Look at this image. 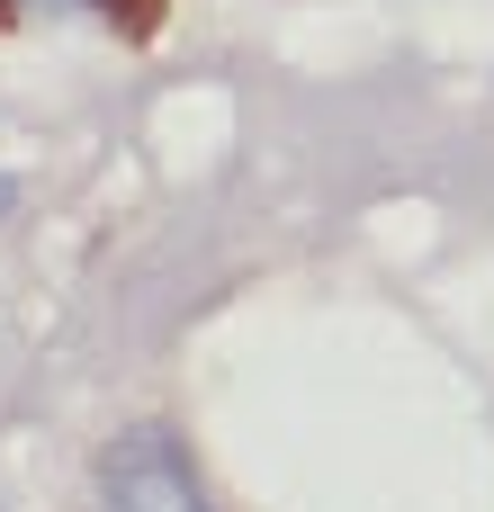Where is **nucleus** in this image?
<instances>
[{
  "label": "nucleus",
  "instance_id": "obj_1",
  "mask_svg": "<svg viewBox=\"0 0 494 512\" xmlns=\"http://www.w3.org/2000/svg\"><path fill=\"white\" fill-rule=\"evenodd\" d=\"M99 512H207L171 432H126L99 459Z\"/></svg>",
  "mask_w": 494,
  "mask_h": 512
},
{
  "label": "nucleus",
  "instance_id": "obj_2",
  "mask_svg": "<svg viewBox=\"0 0 494 512\" xmlns=\"http://www.w3.org/2000/svg\"><path fill=\"white\" fill-rule=\"evenodd\" d=\"M72 9H99V18H117V27H144V18H153V0H72Z\"/></svg>",
  "mask_w": 494,
  "mask_h": 512
},
{
  "label": "nucleus",
  "instance_id": "obj_3",
  "mask_svg": "<svg viewBox=\"0 0 494 512\" xmlns=\"http://www.w3.org/2000/svg\"><path fill=\"white\" fill-rule=\"evenodd\" d=\"M9 198H18V189H9V180H0V216H9Z\"/></svg>",
  "mask_w": 494,
  "mask_h": 512
}]
</instances>
